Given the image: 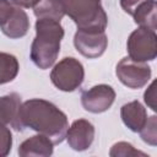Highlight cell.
I'll list each match as a JSON object with an SVG mask.
<instances>
[{"instance_id":"6da1fadb","label":"cell","mask_w":157,"mask_h":157,"mask_svg":"<svg viewBox=\"0 0 157 157\" xmlns=\"http://www.w3.org/2000/svg\"><path fill=\"white\" fill-rule=\"evenodd\" d=\"M20 119L23 126L49 137L54 145L64 141L69 129L67 117L54 103L32 98L21 104Z\"/></svg>"},{"instance_id":"7a4b0ae2","label":"cell","mask_w":157,"mask_h":157,"mask_svg":"<svg viewBox=\"0 0 157 157\" xmlns=\"http://www.w3.org/2000/svg\"><path fill=\"white\" fill-rule=\"evenodd\" d=\"M64 38V28L59 21L38 18L36 22V37L31 45V60L42 70L49 69L60 53V43Z\"/></svg>"},{"instance_id":"3957f363","label":"cell","mask_w":157,"mask_h":157,"mask_svg":"<svg viewBox=\"0 0 157 157\" xmlns=\"http://www.w3.org/2000/svg\"><path fill=\"white\" fill-rule=\"evenodd\" d=\"M65 15L77 26V29L104 31L108 23L101 0H60Z\"/></svg>"},{"instance_id":"277c9868","label":"cell","mask_w":157,"mask_h":157,"mask_svg":"<svg viewBox=\"0 0 157 157\" xmlns=\"http://www.w3.org/2000/svg\"><path fill=\"white\" fill-rule=\"evenodd\" d=\"M83 78V65L72 56L61 59L50 72V80L53 85L64 92H72L77 90L82 85Z\"/></svg>"},{"instance_id":"5b68a950","label":"cell","mask_w":157,"mask_h":157,"mask_svg":"<svg viewBox=\"0 0 157 157\" xmlns=\"http://www.w3.org/2000/svg\"><path fill=\"white\" fill-rule=\"evenodd\" d=\"M126 48L129 58L136 61H151L157 56V36L156 31L146 27H139L130 33Z\"/></svg>"},{"instance_id":"8992f818","label":"cell","mask_w":157,"mask_h":157,"mask_svg":"<svg viewBox=\"0 0 157 157\" xmlns=\"http://www.w3.org/2000/svg\"><path fill=\"white\" fill-rule=\"evenodd\" d=\"M115 75L123 85L136 90L144 87L150 81L152 71L146 63L136 61L126 56L117 64Z\"/></svg>"},{"instance_id":"52a82bcc","label":"cell","mask_w":157,"mask_h":157,"mask_svg":"<svg viewBox=\"0 0 157 157\" xmlns=\"http://www.w3.org/2000/svg\"><path fill=\"white\" fill-rule=\"evenodd\" d=\"M74 45L76 50L88 59L101 56L108 45V38L104 31L97 29H77L74 36Z\"/></svg>"},{"instance_id":"ba28073f","label":"cell","mask_w":157,"mask_h":157,"mask_svg":"<svg viewBox=\"0 0 157 157\" xmlns=\"http://www.w3.org/2000/svg\"><path fill=\"white\" fill-rule=\"evenodd\" d=\"M115 101V91L109 85H96L81 93L82 107L91 113L98 114L108 110Z\"/></svg>"},{"instance_id":"9c48e42d","label":"cell","mask_w":157,"mask_h":157,"mask_svg":"<svg viewBox=\"0 0 157 157\" xmlns=\"http://www.w3.org/2000/svg\"><path fill=\"white\" fill-rule=\"evenodd\" d=\"M94 126L86 119L75 120L66 131L69 146L75 151H86L91 147L94 140Z\"/></svg>"},{"instance_id":"30bf717a","label":"cell","mask_w":157,"mask_h":157,"mask_svg":"<svg viewBox=\"0 0 157 157\" xmlns=\"http://www.w3.org/2000/svg\"><path fill=\"white\" fill-rule=\"evenodd\" d=\"M21 104V97L16 92L0 97V123L10 125L16 131H22L25 126L20 119Z\"/></svg>"},{"instance_id":"8fae6325","label":"cell","mask_w":157,"mask_h":157,"mask_svg":"<svg viewBox=\"0 0 157 157\" xmlns=\"http://www.w3.org/2000/svg\"><path fill=\"white\" fill-rule=\"evenodd\" d=\"M53 146L54 144L49 137H47L43 134H38L25 140L18 146L17 153L21 157H32V156L49 157L53 155V150H54Z\"/></svg>"},{"instance_id":"7c38bea8","label":"cell","mask_w":157,"mask_h":157,"mask_svg":"<svg viewBox=\"0 0 157 157\" xmlns=\"http://www.w3.org/2000/svg\"><path fill=\"white\" fill-rule=\"evenodd\" d=\"M0 29L6 37L11 39L25 37L29 29V18L26 11L20 6H16L11 16L0 26Z\"/></svg>"},{"instance_id":"4fadbf2b","label":"cell","mask_w":157,"mask_h":157,"mask_svg":"<svg viewBox=\"0 0 157 157\" xmlns=\"http://www.w3.org/2000/svg\"><path fill=\"white\" fill-rule=\"evenodd\" d=\"M120 117L128 129L139 132L147 120V112L139 101H131L120 108Z\"/></svg>"},{"instance_id":"5bb4252c","label":"cell","mask_w":157,"mask_h":157,"mask_svg":"<svg viewBox=\"0 0 157 157\" xmlns=\"http://www.w3.org/2000/svg\"><path fill=\"white\" fill-rule=\"evenodd\" d=\"M135 23H137L140 27H146L152 31H156L157 28V15H156V1L155 0H147L141 6L136 9V11L132 13Z\"/></svg>"},{"instance_id":"9a60e30c","label":"cell","mask_w":157,"mask_h":157,"mask_svg":"<svg viewBox=\"0 0 157 157\" xmlns=\"http://www.w3.org/2000/svg\"><path fill=\"white\" fill-rule=\"evenodd\" d=\"M33 12L37 18H50L59 22L65 15L60 0H39L33 7Z\"/></svg>"},{"instance_id":"2e32d148","label":"cell","mask_w":157,"mask_h":157,"mask_svg":"<svg viewBox=\"0 0 157 157\" xmlns=\"http://www.w3.org/2000/svg\"><path fill=\"white\" fill-rule=\"evenodd\" d=\"M20 65L15 55L0 52V85L11 82L18 74Z\"/></svg>"},{"instance_id":"e0dca14e","label":"cell","mask_w":157,"mask_h":157,"mask_svg":"<svg viewBox=\"0 0 157 157\" xmlns=\"http://www.w3.org/2000/svg\"><path fill=\"white\" fill-rule=\"evenodd\" d=\"M139 132H140L141 139L146 144L151 146H156L157 145V117L156 115L147 117V120L144 128Z\"/></svg>"},{"instance_id":"ac0fdd59","label":"cell","mask_w":157,"mask_h":157,"mask_svg":"<svg viewBox=\"0 0 157 157\" xmlns=\"http://www.w3.org/2000/svg\"><path fill=\"white\" fill-rule=\"evenodd\" d=\"M109 156H112V157H131V156L146 157L147 155L142 151L136 150L131 144L125 142V141H120V142H117L112 146V148L109 151Z\"/></svg>"},{"instance_id":"d6986e66","label":"cell","mask_w":157,"mask_h":157,"mask_svg":"<svg viewBox=\"0 0 157 157\" xmlns=\"http://www.w3.org/2000/svg\"><path fill=\"white\" fill-rule=\"evenodd\" d=\"M12 147V134L10 129L0 123V157H5L10 153Z\"/></svg>"},{"instance_id":"ffe728a7","label":"cell","mask_w":157,"mask_h":157,"mask_svg":"<svg viewBox=\"0 0 157 157\" xmlns=\"http://www.w3.org/2000/svg\"><path fill=\"white\" fill-rule=\"evenodd\" d=\"M16 5H13L10 0H0V26L11 16Z\"/></svg>"},{"instance_id":"44dd1931","label":"cell","mask_w":157,"mask_h":157,"mask_svg":"<svg viewBox=\"0 0 157 157\" xmlns=\"http://www.w3.org/2000/svg\"><path fill=\"white\" fill-rule=\"evenodd\" d=\"M155 86H156V81H153L148 88L145 91L144 93V101L145 103L152 109V110H156V93H155Z\"/></svg>"},{"instance_id":"7402d4cb","label":"cell","mask_w":157,"mask_h":157,"mask_svg":"<svg viewBox=\"0 0 157 157\" xmlns=\"http://www.w3.org/2000/svg\"><path fill=\"white\" fill-rule=\"evenodd\" d=\"M145 1H147V0H120V6L126 13L132 16V13L136 11V9L139 6H141Z\"/></svg>"},{"instance_id":"603a6c76","label":"cell","mask_w":157,"mask_h":157,"mask_svg":"<svg viewBox=\"0 0 157 157\" xmlns=\"http://www.w3.org/2000/svg\"><path fill=\"white\" fill-rule=\"evenodd\" d=\"M13 5L20 6V7H25V9H29V7H34L39 0H10Z\"/></svg>"}]
</instances>
